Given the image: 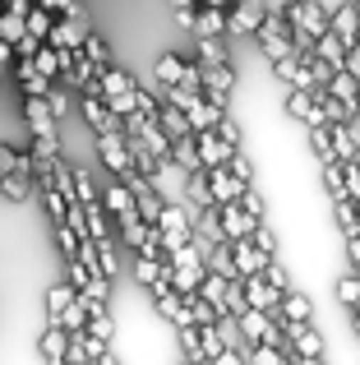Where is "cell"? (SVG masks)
Returning a JSON list of instances; mask_svg holds the SVG:
<instances>
[{"label":"cell","instance_id":"cell-1","mask_svg":"<svg viewBox=\"0 0 360 365\" xmlns=\"http://www.w3.org/2000/svg\"><path fill=\"white\" fill-rule=\"evenodd\" d=\"M254 46H259V56L263 61H282V56H296V46H291V33H287V24H282V14H277V5L268 9V14L259 19V28H254Z\"/></svg>","mask_w":360,"mask_h":365},{"label":"cell","instance_id":"cell-2","mask_svg":"<svg viewBox=\"0 0 360 365\" xmlns=\"http://www.w3.org/2000/svg\"><path fill=\"white\" fill-rule=\"evenodd\" d=\"M92 143H97V162L107 167V176H125V171H134V162H129V143H125V130H97L92 134Z\"/></svg>","mask_w":360,"mask_h":365},{"label":"cell","instance_id":"cell-3","mask_svg":"<svg viewBox=\"0 0 360 365\" xmlns=\"http://www.w3.org/2000/svg\"><path fill=\"white\" fill-rule=\"evenodd\" d=\"M282 116L305 125V130H314V125H328L324 120V107H319L314 88H287V98H282Z\"/></svg>","mask_w":360,"mask_h":365},{"label":"cell","instance_id":"cell-4","mask_svg":"<svg viewBox=\"0 0 360 365\" xmlns=\"http://www.w3.org/2000/svg\"><path fill=\"white\" fill-rule=\"evenodd\" d=\"M23 125L28 139H60V120L51 116L46 98H23Z\"/></svg>","mask_w":360,"mask_h":365},{"label":"cell","instance_id":"cell-5","mask_svg":"<svg viewBox=\"0 0 360 365\" xmlns=\"http://www.w3.org/2000/svg\"><path fill=\"white\" fill-rule=\"evenodd\" d=\"M217 222H222L226 241H240V236H250L254 227H259V217H254L240 199H226V204H217Z\"/></svg>","mask_w":360,"mask_h":365},{"label":"cell","instance_id":"cell-6","mask_svg":"<svg viewBox=\"0 0 360 365\" xmlns=\"http://www.w3.org/2000/svg\"><path fill=\"white\" fill-rule=\"evenodd\" d=\"M277 314H282V319H291V324H309V319H319V305H314V296L296 282V287H287V292H282Z\"/></svg>","mask_w":360,"mask_h":365},{"label":"cell","instance_id":"cell-7","mask_svg":"<svg viewBox=\"0 0 360 365\" xmlns=\"http://www.w3.org/2000/svg\"><path fill=\"white\" fill-rule=\"evenodd\" d=\"M240 287H245V305H254V310H263V314H277V301H282V292L268 282L263 273H250V277H240Z\"/></svg>","mask_w":360,"mask_h":365},{"label":"cell","instance_id":"cell-8","mask_svg":"<svg viewBox=\"0 0 360 365\" xmlns=\"http://www.w3.org/2000/svg\"><path fill=\"white\" fill-rule=\"evenodd\" d=\"M65 347H70V333H65L55 319H46L42 338H37V356H42V365H65Z\"/></svg>","mask_w":360,"mask_h":365},{"label":"cell","instance_id":"cell-9","mask_svg":"<svg viewBox=\"0 0 360 365\" xmlns=\"http://www.w3.org/2000/svg\"><path fill=\"white\" fill-rule=\"evenodd\" d=\"M194 148H198V162H203V167H222V162L235 153L217 130H194Z\"/></svg>","mask_w":360,"mask_h":365},{"label":"cell","instance_id":"cell-10","mask_svg":"<svg viewBox=\"0 0 360 365\" xmlns=\"http://www.w3.org/2000/svg\"><path fill=\"white\" fill-rule=\"evenodd\" d=\"M9 70H14V83H18V93H23V98H46V88L55 83V79H46L33 61H14Z\"/></svg>","mask_w":360,"mask_h":365},{"label":"cell","instance_id":"cell-11","mask_svg":"<svg viewBox=\"0 0 360 365\" xmlns=\"http://www.w3.org/2000/svg\"><path fill=\"white\" fill-rule=\"evenodd\" d=\"M0 195H5L9 204H28V199H33V162H23V167H14L9 176H0Z\"/></svg>","mask_w":360,"mask_h":365},{"label":"cell","instance_id":"cell-12","mask_svg":"<svg viewBox=\"0 0 360 365\" xmlns=\"http://www.w3.org/2000/svg\"><path fill=\"white\" fill-rule=\"evenodd\" d=\"M185 61H189V56H176V51H162V56L153 61V88H157V98H162V88L180 83V74H185Z\"/></svg>","mask_w":360,"mask_h":365},{"label":"cell","instance_id":"cell-13","mask_svg":"<svg viewBox=\"0 0 360 365\" xmlns=\"http://www.w3.org/2000/svg\"><path fill=\"white\" fill-rule=\"evenodd\" d=\"M231 259H235V273H240V277H250V273H263V264H268V255H263V250L254 245L250 236L231 241Z\"/></svg>","mask_w":360,"mask_h":365},{"label":"cell","instance_id":"cell-14","mask_svg":"<svg viewBox=\"0 0 360 365\" xmlns=\"http://www.w3.org/2000/svg\"><path fill=\"white\" fill-rule=\"evenodd\" d=\"M180 111H185L189 130H213V125H217V116H222V111H217L213 102L203 98V93H194V98H185V102H180Z\"/></svg>","mask_w":360,"mask_h":365},{"label":"cell","instance_id":"cell-15","mask_svg":"<svg viewBox=\"0 0 360 365\" xmlns=\"http://www.w3.org/2000/svg\"><path fill=\"white\" fill-rule=\"evenodd\" d=\"M189 37H226V9L198 5V9H194V28H189Z\"/></svg>","mask_w":360,"mask_h":365},{"label":"cell","instance_id":"cell-16","mask_svg":"<svg viewBox=\"0 0 360 365\" xmlns=\"http://www.w3.org/2000/svg\"><path fill=\"white\" fill-rule=\"evenodd\" d=\"M324 88H328V93H333V98L346 107V116H356V93H360V79H356V74H346V70H333V74H328V83H324Z\"/></svg>","mask_w":360,"mask_h":365},{"label":"cell","instance_id":"cell-17","mask_svg":"<svg viewBox=\"0 0 360 365\" xmlns=\"http://www.w3.org/2000/svg\"><path fill=\"white\" fill-rule=\"evenodd\" d=\"M203 268H208V273H217V277H240V273H235V259H231V241L203 245Z\"/></svg>","mask_w":360,"mask_h":365},{"label":"cell","instance_id":"cell-18","mask_svg":"<svg viewBox=\"0 0 360 365\" xmlns=\"http://www.w3.org/2000/svg\"><path fill=\"white\" fill-rule=\"evenodd\" d=\"M240 338H245V347H254V342H263L268 338V324H272V314H263V310H254V305H245L240 314Z\"/></svg>","mask_w":360,"mask_h":365},{"label":"cell","instance_id":"cell-19","mask_svg":"<svg viewBox=\"0 0 360 365\" xmlns=\"http://www.w3.org/2000/svg\"><path fill=\"white\" fill-rule=\"evenodd\" d=\"M153 120L166 130V139H180V134H194V130H189V120H185V111H180L176 102H157Z\"/></svg>","mask_w":360,"mask_h":365},{"label":"cell","instance_id":"cell-20","mask_svg":"<svg viewBox=\"0 0 360 365\" xmlns=\"http://www.w3.org/2000/svg\"><path fill=\"white\" fill-rule=\"evenodd\" d=\"M333 296L342 310H351V305H360V273L356 268H342V273L333 277Z\"/></svg>","mask_w":360,"mask_h":365},{"label":"cell","instance_id":"cell-21","mask_svg":"<svg viewBox=\"0 0 360 365\" xmlns=\"http://www.w3.org/2000/svg\"><path fill=\"white\" fill-rule=\"evenodd\" d=\"M194 61H203V65L231 61V46H226V37H194Z\"/></svg>","mask_w":360,"mask_h":365},{"label":"cell","instance_id":"cell-22","mask_svg":"<svg viewBox=\"0 0 360 365\" xmlns=\"http://www.w3.org/2000/svg\"><path fill=\"white\" fill-rule=\"evenodd\" d=\"M185 204H189V208H208V204H213L208 171H189V176H185Z\"/></svg>","mask_w":360,"mask_h":365},{"label":"cell","instance_id":"cell-23","mask_svg":"<svg viewBox=\"0 0 360 365\" xmlns=\"http://www.w3.org/2000/svg\"><path fill=\"white\" fill-rule=\"evenodd\" d=\"M171 162L185 171H203V162H198V148H194V134H180L171 139Z\"/></svg>","mask_w":360,"mask_h":365},{"label":"cell","instance_id":"cell-24","mask_svg":"<svg viewBox=\"0 0 360 365\" xmlns=\"http://www.w3.org/2000/svg\"><path fill=\"white\" fill-rule=\"evenodd\" d=\"M51 9H42V5H37V0H33V5H28V14H23V33L28 37H37V42H46V33H51Z\"/></svg>","mask_w":360,"mask_h":365},{"label":"cell","instance_id":"cell-25","mask_svg":"<svg viewBox=\"0 0 360 365\" xmlns=\"http://www.w3.org/2000/svg\"><path fill=\"white\" fill-rule=\"evenodd\" d=\"M129 273H134V287H148V282L162 277V259L157 255H134L129 259Z\"/></svg>","mask_w":360,"mask_h":365},{"label":"cell","instance_id":"cell-26","mask_svg":"<svg viewBox=\"0 0 360 365\" xmlns=\"http://www.w3.org/2000/svg\"><path fill=\"white\" fill-rule=\"evenodd\" d=\"M79 51H83V56H88V61H92V65H97V70H102V65H111V46H107V37H102V33H97V28H88V33H83V42H79Z\"/></svg>","mask_w":360,"mask_h":365},{"label":"cell","instance_id":"cell-27","mask_svg":"<svg viewBox=\"0 0 360 365\" xmlns=\"http://www.w3.org/2000/svg\"><path fill=\"white\" fill-rule=\"evenodd\" d=\"M309 51L314 56H324L328 65H337V70H342V56H346V42L337 33H324V37H314V46H309Z\"/></svg>","mask_w":360,"mask_h":365},{"label":"cell","instance_id":"cell-28","mask_svg":"<svg viewBox=\"0 0 360 365\" xmlns=\"http://www.w3.org/2000/svg\"><path fill=\"white\" fill-rule=\"evenodd\" d=\"M55 324H60V329H65V333H79V329H88V305H83V301H79V296H74V301H70V305H65V310H60V314H55Z\"/></svg>","mask_w":360,"mask_h":365},{"label":"cell","instance_id":"cell-29","mask_svg":"<svg viewBox=\"0 0 360 365\" xmlns=\"http://www.w3.org/2000/svg\"><path fill=\"white\" fill-rule=\"evenodd\" d=\"M74 296H79V292H74L70 282H51V287H46V319H55V314H60Z\"/></svg>","mask_w":360,"mask_h":365},{"label":"cell","instance_id":"cell-30","mask_svg":"<svg viewBox=\"0 0 360 365\" xmlns=\"http://www.w3.org/2000/svg\"><path fill=\"white\" fill-rule=\"evenodd\" d=\"M217 338H222V347H245V338H240V319L235 314H217Z\"/></svg>","mask_w":360,"mask_h":365},{"label":"cell","instance_id":"cell-31","mask_svg":"<svg viewBox=\"0 0 360 365\" xmlns=\"http://www.w3.org/2000/svg\"><path fill=\"white\" fill-rule=\"evenodd\" d=\"M28 61H33L37 70L46 74V79H60V61H55V46H51V42H42L33 56H28Z\"/></svg>","mask_w":360,"mask_h":365},{"label":"cell","instance_id":"cell-32","mask_svg":"<svg viewBox=\"0 0 360 365\" xmlns=\"http://www.w3.org/2000/svg\"><path fill=\"white\" fill-rule=\"evenodd\" d=\"M18 37H23V14H14V9H0V42L14 46Z\"/></svg>","mask_w":360,"mask_h":365},{"label":"cell","instance_id":"cell-33","mask_svg":"<svg viewBox=\"0 0 360 365\" xmlns=\"http://www.w3.org/2000/svg\"><path fill=\"white\" fill-rule=\"evenodd\" d=\"M245 310V287H240V277H231L226 282V314H240Z\"/></svg>","mask_w":360,"mask_h":365},{"label":"cell","instance_id":"cell-34","mask_svg":"<svg viewBox=\"0 0 360 365\" xmlns=\"http://www.w3.org/2000/svg\"><path fill=\"white\" fill-rule=\"evenodd\" d=\"M208 365H250V361H245V347H222Z\"/></svg>","mask_w":360,"mask_h":365},{"label":"cell","instance_id":"cell-35","mask_svg":"<svg viewBox=\"0 0 360 365\" xmlns=\"http://www.w3.org/2000/svg\"><path fill=\"white\" fill-rule=\"evenodd\" d=\"M342 70L360 79V42H351V46H346V56H342Z\"/></svg>","mask_w":360,"mask_h":365},{"label":"cell","instance_id":"cell-36","mask_svg":"<svg viewBox=\"0 0 360 365\" xmlns=\"http://www.w3.org/2000/svg\"><path fill=\"white\" fill-rule=\"evenodd\" d=\"M171 19H176V28H185V33L194 28V9H171Z\"/></svg>","mask_w":360,"mask_h":365},{"label":"cell","instance_id":"cell-37","mask_svg":"<svg viewBox=\"0 0 360 365\" xmlns=\"http://www.w3.org/2000/svg\"><path fill=\"white\" fill-rule=\"evenodd\" d=\"M92 365H120V356H116V351H111V347H107V351H102V356H97V361H92Z\"/></svg>","mask_w":360,"mask_h":365},{"label":"cell","instance_id":"cell-38","mask_svg":"<svg viewBox=\"0 0 360 365\" xmlns=\"http://www.w3.org/2000/svg\"><path fill=\"white\" fill-rule=\"evenodd\" d=\"M171 9H198V0H166Z\"/></svg>","mask_w":360,"mask_h":365},{"label":"cell","instance_id":"cell-39","mask_svg":"<svg viewBox=\"0 0 360 365\" xmlns=\"http://www.w3.org/2000/svg\"><path fill=\"white\" fill-rule=\"evenodd\" d=\"M176 365H203V361H189V356H176Z\"/></svg>","mask_w":360,"mask_h":365},{"label":"cell","instance_id":"cell-40","mask_svg":"<svg viewBox=\"0 0 360 365\" xmlns=\"http://www.w3.org/2000/svg\"><path fill=\"white\" fill-rule=\"evenodd\" d=\"M9 5H14V0H0V9H9Z\"/></svg>","mask_w":360,"mask_h":365},{"label":"cell","instance_id":"cell-41","mask_svg":"<svg viewBox=\"0 0 360 365\" xmlns=\"http://www.w3.org/2000/svg\"><path fill=\"white\" fill-rule=\"evenodd\" d=\"M356 116H360V93H356Z\"/></svg>","mask_w":360,"mask_h":365},{"label":"cell","instance_id":"cell-42","mask_svg":"<svg viewBox=\"0 0 360 365\" xmlns=\"http://www.w3.org/2000/svg\"><path fill=\"white\" fill-rule=\"evenodd\" d=\"M356 5H360V0H356Z\"/></svg>","mask_w":360,"mask_h":365},{"label":"cell","instance_id":"cell-43","mask_svg":"<svg viewBox=\"0 0 360 365\" xmlns=\"http://www.w3.org/2000/svg\"><path fill=\"white\" fill-rule=\"evenodd\" d=\"M88 365H92V361H88Z\"/></svg>","mask_w":360,"mask_h":365}]
</instances>
